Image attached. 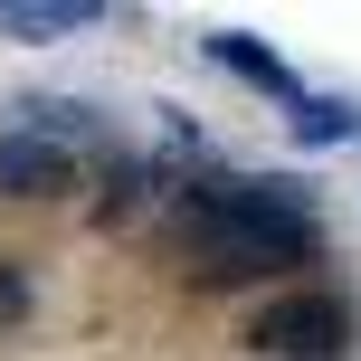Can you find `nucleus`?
Instances as JSON below:
<instances>
[{
	"mask_svg": "<svg viewBox=\"0 0 361 361\" xmlns=\"http://www.w3.org/2000/svg\"><path fill=\"white\" fill-rule=\"evenodd\" d=\"M286 133H295L305 152H324V143H352V133H361V105H352V95H305V105L286 114Z\"/></svg>",
	"mask_w": 361,
	"mask_h": 361,
	"instance_id": "6",
	"label": "nucleus"
},
{
	"mask_svg": "<svg viewBox=\"0 0 361 361\" xmlns=\"http://www.w3.org/2000/svg\"><path fill=\"white\" fill-rule=\"evenodd\" d=\"M143 190H152V162H105V190H95V228H124L133 209H143Z\"/></svg>",
	"mask_w": 361,
	"mask_h": 361,
	"instance_id": "8",
	"label": "nucleus"
},
{
	"mask_svg": "<svg viewBox=\"0 0 361 361\" xmlns=\"http://www.w3.org/2000/svg\"><path fill=\"white\" fill-rule=\"evenodd\" d=\"M209 67L247 76V86H257V95H276V105H286V114L305 105V76H295V67H286V57H276V48H257V38H238V29H219V38H209Z\"/></svg>",
	"mask_w": 361,
	"mask_h": 361,
	"instance_id": "4",
	"label": "nucleus"
},
{
	"mask_svg": "<svg viewBox=\"0 0 361 361\" xmlns=\"http://www.w3.org/2000/svg\"><path fill=\"white\" fill-rule=\"evenodd\" d=\"M171 267L190 276V286H209V295H238V286H267V276H295L305 257L286 247V238H267V228H247V219H228V209H209V200H190L180 190V209H171Z\"/></svg>",
	"mask_w": 361,
	"mask_h": 361,
	"instance_id": "1",
	"label": "nucleus"
},
{
	"mask_svg": "<svg viewBox=\"0 0 361 361\" xmlns=\"http://www.w3.org/2000/svg\"><path fill=\"white\" fill-rule=\"evenodd\" d=\"M29 133H48V143H105V124H95L86 105H76V95H29Z\"/></svg>",
	"mask_w": 361,
	"mask_h": 361,
	"instance_id": "7",
	"label": "nucleus"
},
{
	"mask_svg": "<svg viewBox=\"0 0 361 361\" xmlns=\"http://www.w3.org/2000/svg\"><path fill=\"white\" fill-rule=\"evenodd\" d=\"M67 180H76V152L67 143H48V133H29V124L0 133V190H10V200H57Z\"/></svg>",
	"mask_w": 361,
	"mask_h": 361,
	"instance_id": "3",
	"label": "nucleus"
},
{
	"mask_svg": "<svg viewBox=\"0 0 361 361\" xmlns=\"http://www.w3.org/2000/svg\"><path fill=\"white\" fill-rule=\"evenodd\" d=\"M19 305H29V286H19V276L0 267V314H19Z\"/></svg>",
	"mask_w": 361,
	"mask_h": 361,
	"instance_id": "9",
	"label": "nucleus"
},
{
	"mask_svg": "<svg viewBox=\"0 0 361 361\" xmlns=\"http://www.w3.org/2000/svg\"><path fill=\"white\" fill-rule=\"evenodd\" d=\"M95 0H0V38H67V29H95Z\"/></svg>",
	"mask_w": 361,
	"mask_h": 361,
	"instance_id": "5",
	"label": "nucleus"
},
{
	"mask_svg": "<svg viewBox=\"0 0 361 361\" xmlns=\"http://www.w3.org/2000/svg\"><path fill=\"white\" fill-rule=\"evenodd\" d=\"M238 343L257 361H343L352 352V295L333 286H286L238 324Z\"/></svg>",
	"mask_w": 361,
	"mask_h": 361,
	"instance_id": "2",
	"label": "nucleus"
}]
</instances>
